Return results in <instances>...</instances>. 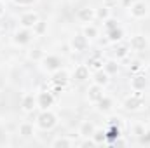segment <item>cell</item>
Returning a JSON list of instances; mask_svg holds the SVG:
<instances>
[{"label":"cell","instance_id":"cell-20","mask_svg":"<svg viewBox=\"0 0 150 148\" xmlns=\"http://www.w3.org/2000/svg\"><path fill=\"white\" fill-rule=\"evenodd\" d=\"M75 145H77V143H75V140L68 138V136H58V138H54V140H52V143H51V147H52V148L75 147Z\"/></svg>","mask_w":150,"mask_h":148},{"label":"cell","instance_id":"cell-22","mask_svg":"<svg viewBox=\"0 0 150 148\" xmlns=\"http://www.w3.org/2000/svg\"><path fill=\"white\" fill-rule=\"evenodd\" d=\"M18 132H19V136H23V138H30V136L35 134V125H33L32 122H23V124H19Z\"/></svg>","mask_w":150,"mask_h":148},{"label":"cell","instance_id":"cell-2","mask_svg":"<svg viewBox=\"0 0 150 148\" xmlns=\"http://www.w3.org/2000/svg\"><path fill=\"white\" fill-rule=\"evenodd\" d=\"M122 106L124 110L127 111H138L145 106V98H143V92H138V91H133L131 96H127L124 101H122Z\"/></svg>","mask_w":150,"mask_h":148},{"label":"cell","instance_id":"cell-8","mask_svg":"<svg viewBox=\"0 0 150 148\" xmlns=\"http://www.w3.org/2000/svg\"><path fill=\"white\" fill-rule=\"evenodd\" d=\"M129 85H131V89H133V91L143 92V91L149 87V77H147L145 73H142V72L133 73L131 80H129Z\"/></svg>","mask_w":150,"mask_h":148},{"label":"cell","instance_id":"cell-35","mask_svg":"<svg viewBox=\"0 0 150 148\" xmlns=\"http://www.w3.org/2000/svg\"><path fill=\"white\" fill-rule=\"evenodd\" d=\"M138 140H140L143 145H150V129H145V132H143Z\"/></svg>","mask_w":150,"mask_h":148},{"label":"cell","instance_id":"cell-33","mask_svg":"<svg viewBox=\"0 0 150 148\" xmlns=\"http://www.w3.org/2000/svg\"><path fill=\"white\" fill-rule=\"evenodd\" d=\"M77 145H79V147H98L96 141L93 140V136H91V138H82V141L77 143Z\"/></svg>","mask_w":150,"mask_h":148},{"label":"cell","instance_id":"cell-39","mask_svg":"<svg viewBox=\"0 0 150 148\" xmlns=\"http://www.w3.org/2000/svg\"><path fill=\"white\" fill-rule=\"evenodd\" d=\"M145 75H147V77L150 78V63L147 65V68H145Z\"/></svg>","mask_w":150,"mask_h":148},{"label":"cell","instance_id":"cell-36","mask_svg":"<svg viewBox=\"0 0 150 148\" xmlns=\"http://www.w3.org/2000/svg\"><path fill=\"white\" fill-rule=\"evenodd\" d=\"M143 132H145V125H140V124H136V125L133 127V134H134L136 138H140Z\"/></svg>","mask_w":150,"mask_h":148},{"label":"cell","instance_id":"cell-32","mask_svg":"<svg viewBox=\"0 0 150 148\" xmlns=\"http://www.w3.org/2000/svg\"><path fill=\"white\" fill-rule=\"evenodd\" d=\"M103 23H105V30H107V32H110V30H113V28L119 26V21H117L115 18H112V16H110L108 19H105Z\"/></svg>","mask_w":150,"mask_h":148},{"label":"cell","instance_id":"cell-10","mask_svg":"<svg viewBox=\"0 0 150 148\" xmlns=\"http://www.w3.org/2000/svg\"><path fill=\"white\" fill-rule=\"evenodd\" d=\"M56 98L51 91H40L37 94V108L40 110H49L52 105H54Z\"/></svg>","mask_w":150,"mask_h":148},{"label":"cell","instance_id":"cell-7","mask_svg":"<svg viewBox=\"0 0 150 148\" xmlns=\"http://www.w3.org/2000/svg\"><path fill=\"white\" fill-rule=\"evenodd\" d=\"M38 19H40V16H38L37 11H26V12H23L19 16V26L33 30V26L38 23Z\"/></svg>","mask_w":150,"mask_h":148},{"label":"cell","instance_id":"cell-30","mask_svg":"<svg viewBox=\"0 0 150 148\" xmlns=\"http://www.w3.org/2000/svg\"><path fill=\"white\" fill-rule=\"evenodd\" d=\"M93 140L96 141V145L107 143V132H105V129H98V127H96V131H94V134H93Z\"/></svg>","mask_w":150,"mask_h":148},{"label":"cell","instance_id":"cell-21","mask_svg":"<svg viewBox=\"0 0 150 148\" xmlns=\"http://www.w3.org/2000/svg\"><path fill=\"white\" fill-rule=\"evenodd\" d=\"M103 70L110 75V77H112V75H117L119 73V70H120L119 59H115V58H113V59H107V61L103 63Z\"/></svg>","mask_w":150,"mask_h":148},{"label":"cell","instance_id":"cell-6","mask_svg":"<svg viewBox=\"0 0 150 148\" xmlns=\"http://www.w3.org/2000/svg\"><path fill=\"white\" fill-rule=\"evenodd\" d=\"M89 44H91V40L86 37L82 32L80 33H75L74 37L70 38V49L74 51V52H84V51H87L89 49Z\"/></svg>","mask_w":150,"mask_h":148},{"label":"cell","instance_id":"cell-38","mask_svg":"<svg viewBox=\"0 0 150 148\" xmlns=\"http://www.w3.org/2000/svg\"><path fill=\"white\" fill-rule=\"evenodd\" d=\"M4 14H5V4H4V2L0 0V18H2Z\"/></svg>","mask_w":150,"mask_h":148},{"label":"cell","instance_id":"cell-23","mask_svg":"<svg viewBox=\"0 0 150 148\" xmlns=\"http://www.w3.org/2000/svg\"><path fill=\"white\" fill-rule=\"evenodd\" d=\"M107 38H108V42H112V44H119V42H122V38H124V30H122L120 26H117V28H113L110 32H107Z\"/></svg>","mask_w":150,"mask_h":148},{"label":"cell","instance_id":"cell-18","mask_svg":"<svg viewBox=\"0 0 150 148\" xmlns=\"http://www.w3.org/2000/svg\"><path fill=\"white\" fill-rule=\"evenodd\" d=\"M113 106H115V103H113V99L110 96H103L98 103H96V108L100 113H110L113 110Z\"/></svg>","mask_w":150,"mask_h":148},{"label":"cell","instance_id":"cell-34","mask_svg":"<svg viewBox=\"0 0 150 148\" xmlns=\"http://www.w3.org/2000/svg\"><path fill=\"white\" fill-rule=\"evenodd\" d=\"M16 5H19V7H30V5H33V4H37V0H12Z\"/></svg>","mask_w":150,"mask_h":148},{"label":"cell","instance_id":"cell-40","mask_svg":"<svg viewBox=\"0 0 150 148\" xmlns=\"http://www.w3.org/2000/svg\"><path fill=\"white\" fill-rule=\"evenodd\" d=\"M2 2H5V0H2Z\"/></svg>","mask_w":150,"mask_h":148},{"label":"cell","instance_id":"cell-19","mask_svg":"<svg viewBox=\"0 0 150 148\" xmlns=\"http://www.w3.org/2000/svg\"><path fill=\"white\" fill-rule=\"evenodd\" d=\"M93 82L98 84V85H101V87H107L110 84V75L107 73L103 68L96 70V72H93Z\"/></svg>","mask_w":150,"mask_h":148},{"label":"cell","instance_id":"cell-29","mask_svg":"<svg viewBox=\"0 0 150 148\" xmlns=\"http://www.w3.org/2000/svg\"><path fill=\"white\" fill-rule=\"evenodd\" d=\"M33 33H35V37H42L44 33H47V21L38 19V23L33 26Z\"/></svg>","mask_w":150,"mask_h":148},{"label":"cell","instance_id":"cell-28","mask_svg":"<svg viewBox=\"0 0 150 148\" xmlns=\"http://www.w3.org/2000/svg\"><path fill=\"white\" fill-rule=\"evenodd\" d=\"M45 56V52L40 49V47H35V49H30L28 51V59L30 61H37V63H40V59Z\"/></svg>","mask_w":150,"mask_h":148},{"label":"cell","instance_id":"cell-37","mask_svg":"<svg viewBox=\"0 0 150 148\" xmlns=\"http://www.w3.org/2000/svg\"><path fill=\"white\" fill-rule=\"evenodd\" d=\"M115 2H117V0H103V5H107V7H110V9H112V5L115 4Z\"/></svg>","mask_w":150,"mask_h":148},{"label":"cell","instance_id":"cell-27","mask_svg":"<svg viewBox=\"0 0 150 148\" xmlns=\"http://www.w3.org/2000/svg\"><path fill=\"white\" fill-rule=\"evenodd\" d=\"M112 16V9L110 7H107V5H101L100 9H96V19H100V21H105V19H108Z\"/></svg>","mask_w":150,"mask_h":148},{"label":"cell","instance_id":"cell-13","mask_svg":"<svg viewBox=\"0 0 150 148\" xmlns=\"http://www.w3.org/2000/svg\"><path fill=\"white\" fill-rule=\"evenodd\" d=\"M103 89H105V87H101V85H98V84H94V82H93V85H89V87H87V91H86V92H87V94H86V96H87V101L96 105V103L105 96Z\"/></svg>","mask_w":150,"mask_h":148},{"label":"cell","instance_id":"cell-12","mask_svg":"<svg viewBox=\"0 0 150 148\" xmlns=\"http://www.w3.org/2000/svg\"><path fill=\"white\" fill-rule=\"evenodd\" d=\"M77 19L82 23V25H87V23H93L96 19V9L93 7H80L77 11Z\"/></svg>","mask_w":150,"mask_h":148},{"label":"cell","instance_id":"cell-5","mask_svg":"<svg viewBox=\"0 0 150 148\" xmlns=\"http://www.w3.org/2000/svg\"><path fill=\"white\" fill-rule=\"evenodd\" d=\"M127 9H129V16L133 19H143L149 16V4L145 0H136Z\"/></svg>","mask_w":150,"mask_h":148},{"label":"cell","instance_id":"cell-4","mask_svg":"<svg viewBox=\"0 0 150 148\" xmlns=\"http://www.w3.org/2000/svg\"><path fill=\"white\" fill-rule=\"evenodd\" d=\"M33 37H35L33 30H30V28H19L12 35V44L18 45V47H26L33 40Z\"/></svg>","mask_w":150,"mask_h":148},{"label":"cell","instance_id":"cell-24","mask_svg":"<svg viewBox=\"0 0 150 148\" xmlns=\"http://www.w3.org/2000/svg\"><path fill=\"white\" fill-rule=\"evenodd\" d=\"M82 33L89 38V40H96L98 35H100V30H98L93 23H87V25H84V26H82Z\"/></svg>","mask_w":150,"mask_h":148},{"label":"cell","instance_id":"cell-9","mask_svg":"<svg viewBox=\"0 0 150 148\" xmlns=\"http://www.w3.org/2000/svg\"><path fill=\"white\" fill-rule=\"evenodd\" d=\"M70 80H72V75H70V72H68L67 68H59V70H56L54 73H51V82H52L54 85L61 87V89H63Z\"/></svg>","mask_w":150,"mask_h":148},{"label":"cell","instance_id":"cell-1","mask_svg":"<svg viewBox=\"0 0 150 148\" xmlns=\"http://www.w3.org/2000/svg\"><path fill=\"white\" fill-rule=\"evenodd\" d=\"M58 125V115L54 111L49 110H42L37 115V127L42 129V131H51Z\"/></svg>","mask_w":150,"mask_h":148},{"label":"cell","instance_id":"cell-31","mask_svg":"<svg viewBox=\"0 0 150 148\" xmlns=\"http://www.w3.org/2000/svg\"><path fill=\"white\" fill-rule=\"evenodd\" d=\"M129 72H131V73H138V72H143V65H142V61H138V59L131 61V65H129Z\"/></svg>","mask_w":150,"mask_h":148},{"label":"cell","instance_id":"cell-17","mask_svg":"<svg viewBox=\"0 0 150 148\" xmlns=\"http://www.w3.org/2000/svg\"><path fill=\"white\" fill-rule=\"evenodd\" d=\"M96 131V125L91 122V120H84L80 125H79V136L80 138H91Z\"/></svg>","mask_w":150,"mask_h":148},{"label":"cell","instance_id":"cell-16","mask_svg":"<svg viewBox=\"0 0 150 148\" xmlns=\"http://www.w3.org/2000/svg\"><path fill=\"white\" fill-rule=\"evenodd\" d=\"M129 51H131V47H129V44H122V42H119V44H115V47H113V58L115 59H126L127 56H129Z\"/></svg>","mask_w":150,"mask_h":148},{"label":"cell","instance_id":"cell-14","mask_svg":"<svg viewBox=\"0 0 150 148\" xmlns=\"http://www.w3.org/2000/svg\"><path fill=\"white\" fill-rule=\"evenodd\" d=\"M35 108H37V96L32 94V92L23 94V98H21V110L25 113H32Z\"/></svg>","mask_w":150,"mask_h":148},{"label":"cell","instance_id":"cell-11","mask_svg":"<svg viewBox=\"0 0 150 148\" xmlns=\"http://www.w3.org/2000/svg\"><path fill=\"white\" fill-rule=\"evenodd\" d=\"M149 45H150L149 38L145 37V35H142V33H136V35H133V37L129 38V47H131L133 51H136V52L147 51Z\"/></svg>","mask_w":150,"mask_h":148},{"label":"cell","instance_id":"cell-25","mask_svg":"<svg viewBox=\"0 0 150 148\" xmlns=\"http://www.w3.org/2000/svg\"><path fill=\"white\" fill-rule=\"evenodd\" d=\"M105 132H107V141H108V143H113L117 138H120V129H119V125H115V124H110V125L105 129Z\"/></svg>","mask_w":150,"mask_h":148},{"label":"cell","instance_id":"cell-26","mask_svg":"<svg viewBox=\"0 0 150 148\" xmlns=\"http://www.w3.org/2000/svg\"><path fill=\"white\" fill-rule=\"evenodd\" d=\"M103 63H105V61H103L100 56H93V58H89V59H87V63H86V65L89 66V70H91V72H96V70H101V68H103Z\"/></svg>","mask_w":150,"mask_h":148},{"label":"cell","instance_id":"cell-15","mask_svg":"<svg viewBox=\"0 0 150 148\" xmlns=\"http://www.w3.org/2000/svg\"><path fill=\"white\" fill-rule=\"evenodd\" d=\"M89 77H91V70H89V66H87V65H79V66H75L74 73H72V80L79 82V84H82V82L89 80Z\"/></svg>","mask_w":150,"mask_h":148},{"label":"cell","instance_id":"cell-3","mask_svg":"<svg viewBox=\"0 0 150 148\" xmlns=\"http://www.w3.org/2000/svg\"><path fill=\"white\" fill-rule=\"evenodd\" d=\"M40 68L45 72V73H54L56 70L63 68V61L59 56L56 54H45L42 59H40Z\"/></svg>","mask_w":150,"mask_h":148}]
</instances>
